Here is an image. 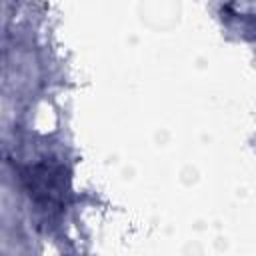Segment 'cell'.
Instances as JSON below:
<instances>
[{
    "label": "cell",
    "mask_w": 256,
    "mask_h": 256,
    "mask_svg": "<svg viewBox=\"0 0 256 256\" xmlns=\"http://www.w3.org/2000/svg\"><path fill=\"white\" fill-rule=\"evenodd\" d=\"M22 182L28 190V196L44 206H62L64 204V194L68 186V178L64 172L62 164H52V162H38L34 166H28L22 172Z\"/></svg>",
    "instance_id": "cell-1"
}]
</instances>
